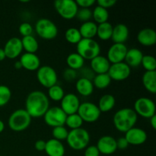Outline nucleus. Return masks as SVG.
Masks as SVG:
<instances>
[{"label":"nucleus","instance_id":"f257e3e1","mask_svg":"<svg viewBox=\"0 0 156 156\" xmlns=\"http://www.w3.org/2000/svg\"><path fill=\"white\" fill-rule=\"evenodd\" d=\"M50 108V101L47 94L41 91H33L28 94L25 100V111L31 118L44 117Z\"/></svg>","mask_w":156,"mask_h":156},{"label":"nucleus","instance_id":"f03ea898","mask_svg":"<svg viewBox=\"0 0 156 156\" xmlns=\"http://www.w3.org/2000/svg\"><path fill=\"white\" fill-rule=\"evenodd\" d=\"M138 120V115L133 109L129 108L119 110L113 117V123L116 129L121 133L127 132L134 127Z\"/></svg>","mask_w":156,"mask_h":156},{"label":"nucleus","instance_id":"7ed1b4c3","mask_svg":"<svg viewBox=\"0 0 156 156\" xmlns=\"http://www.w3.org/2000/svg\"><path fill=\"white\" fill-rule=\"evenodd\" d=\"M68 146L74 150L80 151L88 146L90 142V134L83 128L71 129L66 138Z\"/></svg>","mask_w":156,"mask_h":156},{"label":"nucleus","instance_id":"20e7f679","mask_svg":"<svg viewBox=\"0 0 156 156\" xmlns=\"http://www.w3.org/2000/svg\"><path fill=\"white\" fill-rule=\"evenodd\" d=\"M31 117L25 109H18L9 116L8 124L12 130L21 132L29 127L31 123Z\"/></svg>","mask_w":156,"mask_h":156},{"label":"nucleus","instance_id":"39448f33","mask_svg":"<svg viewBox=\"0 0 156 156\" xmlns=\"http://www.w3.org/2000/svg\"><path fill=\"white\" fill-rule=\"evenodd\" d=\"M76 53H79L84 59L91 61L94 57L100 55L101 47L98 43L94 39L82 38L76 44Z\"/></svg>","mask_w":156,"mask_h":156},{"label":"nucleus","instance_id":"423d86ee","mask_svg":"<svg viewBox=\"0 0 156 156\" xmlns=\"http://www.w3.org/2000/svg\"><path fill=\"white\" fill-rule=\"evenodd\" d=\"M35 30L38 36L44 40H53L58 35V27L48 18H40L35 24Z\"/></svg>","mask_w":156,"mask_h":156},{"label":"nucleus","instance_id":"0eeeda50","mask_svg":"<svg viewBox=\"0 0 156 156\" xmlns=\"http://www.w3.org/2000/svg\"><path fill=\"white\" fill-rule=\"evenodd\" d=\"M54 7L57 13L66 20H71L76 17L79 11V6L74 0H56Z\"/></svg>","mask_w":156,"mask_h":156},{"label":"nucleus","instance_id":"6e6552de","mask_svg":"<svg viewBox=\"0 0 156 156\" xmlns=\"http://www.w3.org/2000/svg\"><path fill=\"white\" fill-rule=\"evenodd\" d=\"M134 111L137 115L146 119H150L155 115V104L152 99L146 97H141L134 103Z\"/></svg>","mask_w":156,"mask_h":156},{"label":"nucleus","instance_id":"1a4fd4ad","mask_svg":"<svg viewBox=\"0 0 156 156\" xmlns=\"http://www.w3.org/2000/svg\"><path fill=\"white\" fill-rule=\"evenodd\" d=\"M37 79L42 86L49 88L57 84V73L53 67L42 66L37 70Z\"/></svg>","mask_w":156,"mask_h":156},{"label":"nucleus","instance_id":"9d476101","mask_svg":"<svg viewBox=\"0 0 156 156\" xmlns=\"http://www.w3.org/2000/svg\"><path fill=\"white\" fill-rule=\"evenodd\" d=\"M77 114L80 116L83 122L94 123L100 118L101 112L95 104L92 102H83L80 104Z\"/></svg>","mask_w":156,"mask_h":156},{"label":"nucleus","instance_id":"9b49d317","mask_svg":"<svg viewBox=\"0 0 156 156\" xmlns=\"http://www.w3.org/2000/svg\"><path fill=\"white\" fill-rule=\"evenodd\" d=\"M67 115L63 112L60 107H53L47 110L44 115V122L49 126L54 128L64 126Z\"/></svg>","mask_w":156,"mask_h":156},{"label":"nucleus","instance_id":"f8f14e48","mask_svg":"<svg viewBox=\"0 0 156 156\" xmlns=\"http://www.w3.org/2000/svg\"><path fill=\"white\" fill-rule=\"evenodd\" d=\"M131 73V68L124 62L111 64L108 74L111 80L121 82L129 78Z\"/></svg>","mask_w":156,"mask_h":156},{"label":"nucleus","instance_id":"ddd939ff","mask_svg":"<svg viewBox=\"0 0 156 156\" xmlns=\"http://www.w3.org/2000/svg\"><path fill=\"white\" fill-rule=\"evenodd\" d=\"M80 104L79 98L76 94L69 93L65 94L61 100L60 108L66 115H71L78 112Z\"/></svg>","mask_w":156,"mask_h":156},{"label":"nucleus","instance_id":"4468645a","mask_svg":"<svg viewBox=\"0 0 156 156\" xmlns=\"http://www.w3.org/2000/svg\"><path fill=\"white\" fill-rule=\"evenodd\" d=\"M127 50L128 48L125 44H112L108 51L107 59L111 64L124 62Z\"/></svg>","mask_w":156,"mask_h":156},{"label":"nucleus","instance_id":"2eb2a0df","mask_svg":"<svg viewBox=\"0 0 156 156\" xmlns=\"http://www.w3.org/2000/svg\"><path fill=\"white\" fill-rule=\"evenodd\" d=\"M5 53L6 58L13 59L19 56L21 54L23 50L21 40L18 37H12L8 40L4 46Z\"/></svg>","mask_w":156,"mask_h":156},{"label":"nucleus","instance_id":"dca6fc26","mask_svg":"<svg viewBox=\"0 0 156 156\" xmlns=\"http://www.w3.org/2000/svg\"><path fill=\"white\" fill-rule=\"evenodd\" d=\"M124 138L128 142L129 145L140 146L146 142L147 133L144 129L134 126L125 133Z\"/></svg>","mask_w":156,"mask_h":156},{"label":"nucleus","instance_id":"f3484780","mask_svg":"<svg viewBox=\"0 0 156 156\" xmlns=\"http://www.w3.org/2000/svg\"><path fill=\"white\" fill-rule=\"evenodd\" d=\"M96 147L98 149L100 154L109 155H112L117 151V142L111 136H104L98 140Z\"/></svg>","mask_w":156,"mask_h":156},{"label":"nucleus","instance_id":"a211bd4d","mask_svg":"<svg viewBox=\"0 0 156 156\" xmlns=\"http://www.w3.org/2000/svg\"><path fill=\"white\" fill-rule=\"evenodd\" d=\"M22 68L28 71H36L41 67V59L35 53H25L20 58Z\"/></svg>","mask_w":156,"mask_h":156},{"label":"nucleus","instance_id":"6ab92c4d","mask_svg":"<svg viewBox=\"0 0 156 156\" xmlns=\"http://www.w3.org/2000/svg\"><path fill=\"white\" fill-rule=\"evenodd\" d=\"M91 69L94 72V73L97 74H105L108 73L109 70L111 63L105 56L98 55V56L92 59L90 62Z\"/></svg>","mask_w":156,"mask_h":156},{"label":"nucleus","instance_id":"aec40b11","mask_svg":"<svg viewBox=\"0 0 156 156\" xmlns=\"http://www.w3.org/2000/svg\"><path fill=\"white\" fill-rule=\"evenodd\" d=\"M137 41L141 45L145 47H151L156 43V32L154 29L146 27L139 31L137 34Z\"/></svg>","mask_w":156,"mask_h":156},{"label":"nucleus","instance_id":"412c9836","mask_svg":"<svg viewBox=\"0 0 156 156\" xmlns=\"http://www.w3.org/2000/svg\"><path fill=\"white\" fill-rule=\"evenodd\" d=\"M44 152L48 156H64L66 149L62 142L55 139H50L46 142Z\"/></svg>","mask_w":156,"mask_h":156},{"label":"nucleus","instance_id":"4be33fe9","mask_svg":"<svg viewBox=\"0 0 156 156\" xmlns=\"http://www.w3.org/2000/svg\"><path fill=\"white\" fill-rule=\"evenodd\" d=\"M129 28L124 24H117L113 28L111 40L114 44H124L129 37Z\"/></svg>","mask_w":156,"mask_h":156},{"label":"nucleus","instance_id":"5701e85b","mask_svg":"<svg viewBox=\"0 0 156 156\" xmlns=\"http://www.w3.org/2000/svg\"><path fill=\"white\" fill-rule=\"evenodd\" d=\"M143 52L137 48H131L127 50L125 56L124 62H126L130 68H136L141 65L143 57Z\"/></svg>","mask_w":156,"mask_h":156},{"label":"nucleus","instance_id":"b1692460","mask_svg":"<svg viewBox=\"0 0 156 156\" xmlns=\"http://www.w3.org/2000/svg\"><path fill=\"white\" fill-rule=\"evenodd\" d=\"M94 88L92 81L85 78H80L78 79L76 84V91L79 94L84 97L91 95L94 91Z\"/></svg>","mask_w":156,"mask_h":156},{"label":"nucleus","instance_id":"393cba45","mask_svg":"<svg viewBox=\"0 0 156 156\" xmlns=\"http://www.w3.org/2000/svg\"><path fill=\"white\" fill-rule=\"evenodd\" d=\"M144 88L152 94L156 93V71H146L142 77Z\"/></svg>","mask_w":156,"mask_h":156},{"label":"nucleus","instance_id":"a878e982","mask_svg":"<svg viewBox=\"0 0 156 156\" xmlns=\"http://www.w3.org/2000/svg\"><path fill=\"white\" fill-rule=\"evenodd\" d=\"M98 24L94 21H86L84 22L79 27L81 36L82 38L85 39H94V37L97 35Z\"/></svg>","mask_w":156,"mask_h":156},{"label":"nucleus","instance_id":"bb28decb","mask_svg":"<svg viewBox=\"0 0 156 156\" xmlns=\"http://www.w3.org/2000/svg\"><path fill=\"white\" fill-rule=\"evenodd\" d=\"M116 100L114 96L111 94H106L100 98L98 107L101 112L106 113L111 111L114 108Z\"/></svg>","mask_w":156,"mask_h":156},{"label":"nucleus","instance_id":"cd10ccee","mask_svg":"<svg viewBox=\"0 0 156 156\" xmlns=\"http://www.w3.org/2000/svg\"><path fill=\"white\" fill-rule=\"evenodd\" d=\"M66 64L69 68L73 70H80L83 68L85 59L77 53H72L66 58Z\"/></svg>","mask_w":156,"mask_h":156},{"label":"nucleus","instance_id":"c85d7f7f","mask_svg":"<svg viewBox=\"0 0 156 156\" xmlns=\"http://www.w3.org/2000/svg\"><path fill=\"white\" fill-rule=\"evenodd\" d=\"M113 28H114V26L108 21L98 24L96 36L98 37L99 39H101V41H108V40L111 39Z\"/></svg>","mask_w":156,"mask_h":156},{"label":"nucleus","instance_id":"c756f323","mask_svg":"<svg viewBox=\"0 0 156 156\" xmlns=\"http://www.w3.org/2000/svg\"><path fill=\"white\" fill-rule=\"evenodd\" d=\"M21 40L23 50H25L26 53H35L38 50L39 44H38V41H37V39L33 35L23 37L22 39Z\"/></svg>","mask_w":156,"mask_h":156},{"label":"nucleus","instance_id":"7c9ffc66","mask_svg":"<svg viewBox=\"0 0 156 156\" xmlns=\"http://www.w3.org/2000/svg\"><path fill=\"white\" fill-rule=\"evenodd\" d=\"M111 79L108 73L105 74H97L92 79V83L94 87L98 89H105L108 88L111 82Z\"/></svg>","mask_w":156,"mask_h":156},{"label":"nucleus","instance_id":"2f4dec72","mask_svg":"<svg viewBox=\"0 0 156 156\" xmlns=\"http://www.w3.org/2000/svg\"><path fill=\"white\" fill-rule=\"evenodd\" d=\"M92 18L95 23H98V24H102L108 21L109 18V12L108 9L98 5L92 11Z\"/></svg>","mask_w":156,"mask_h":156},{"label":"nucleus","instance_id":"473e14b6","mask_svg":"<svg viewBox=\"0 0 156 156\" xmlns=\"http://www.w3.org/2000/svg\"><path fill=\"white\" fill-rule=\"evenodd\" d=\"M47 94H48V96H47L48 98H50L54 101H61L62 98L65 95V91L60 85L56 84L48 88Z\"/></svg>","mask_w":156,"mask_h":156},{"label":"nucleus","instance_id":"72a5a7b5","mask_svg":"<svg viewBox=\"0 0 156 156\" xmlns=\"http://www.w3.org/2000/svg\"><path fill=\"white\" fill-rule=\"evenodd\" d=\"M65 38L67 42L72 44H77L82 39L80 31L76 27H69L66 30Z\"/></svg>","mask_w":156,"mask_h":156},{"label":"nucleus","instance_id":"f704fd0d","mask_svg":"<svg viewBox=\"0 0 156 156\" xmlns=\"http://www.w3.org/2000/svg\"><path fill=\"white\" fill-rule=\"evenodd\" d=\"M83 123L82 119L76 113V114H71V115H67L65 125H66V126H68L71 129H76L82 127Z\"/></svg>","mask_w":156,"mask_h":156},{"label":"nucleus","instance_id":"c9c22d12","mask_svg":"<svg viewBox=\"0 0 156 156\" xmlns=\"http://www.w3.org/2000/svg\"><path fill=\"white\" fill-rule=\"evenodd\" d=\"M12 98V91L8 86L0 85V108L5 106Z\"/></svg>","mask_w":156,"mask_h":156},{"label":"nucleus","instance_id":"e433bc0d","mask_svg":"<svg viewBox=\"0 0 156 156\" xmlns=\"http://www.w3.org/2000/svg\"><path fill=\"white\" fill-rule=\"evenodd\" d=\"M141 65L146 71H155L156 69V59L153 56L151 55H144L142 59Z\"/></svg>","mask_w":156,"mask_h":156},{"label":"nucleus","instance_id":"4c0bfd02","mask_svg":"<svg viewBox=\"0 0 156 156\" xmlns=\"http://www.w3.org/2000/svg\"><path fill=\"white\" fill-rule=\"evenodd\" d=\"M68 133L69 131L64 126H56V127L53 128V130H52V136L53 137V139L59 140L60 142L66 140Z\"/></svg>","mask_w":156,"mask_h":156},{"label":"nucleus","instance_id":"58836bf2","mask_svg":"<svg viewBox=\"0 0 156 156\" xmlns=\"http://www.w3.org/2000/svg\"><path fill=\"white\" fill-rule=\"evenodd\" d=\"M76 17H77L79 21H83V23L86 22V21H89L90 19L92 18V11L90 9H79Z\"/></svg>","mask_w":156,"mask_h":156},{"label":"nucleus","instance_id":"ea45409f","mask_svg":"<svg viewBox=\"0 0 156 156\" xmlns=\"http://www.w3.org/2000/svg\"><path fill=\"white\" fill-rule=\"evenodd\" d=\"M33 27L31 24L28 22H23L20 24L19 27H18V31H19L20 34L23 37H27L32 35L33 33Z\"/></svg>","mask_w":156,"mask_h":156},{"label":"nucleus","instance_id":"a19ab883","mask_svg":"<svg viewBox=\"0 0 156 156\" xmlns=\"http://www.w3.org/2000/svg\"><path fill=\"white\" fill-rule=\"evenodd\" d=\"M85 149V156H100V152L96 146H88Z\"/></svg>","mask_w":156,"mask_h":156},{"label":"nucleus","instance_id":"79ce46f5","mask_svg":"<svg viewBox=\"0 0 156 156\" xmlns=\"http://www.w3.org/2000/svg\"><path fill=\"white\" fill-rule=\"evenodd\" d=\"M97 3L98 6L108 9L115 5L117 3V0H98Z\"/></svg>","mask_w":156,"mask_h":156},{"label":"nucleus","instance_id":"37998d69","mask_svg":"<svg viewBox=\"0 0 156 156\" xmlns=\"http://www.w3.org/2000/svg\"><path fill=\"white\" fill-rule=\"evenodd\" d=\"M63 77L66 81H73L77 77V73L76 70L71 69H67L63 73Z\"/></svg>","mask_w":156,"mask_h":156},{"label":"nucleus","instance_id":"c03bdc74","mask_svg":"<svg viewBox=\"0 0 156 156\" xmlns=\"http://www.w3.org/2000/svg\"><path fill=\"white\" fill-rule=\"evenodd\" d=\"M76 4L81 9H89L95 3L94 0H77Z\"/></svg>","mask_w":156,"mask_h":156},{"label":"nucleus","instance_id":"a18cd8bd","mask_svg":"<svg viewBox=\"0 0 156 156\" xmlns=\"http://www.w3.org/2000/svg\"><path fill=\"white\" fill-rule=\"evenodd\" d=\"M116 142H117V149L123 150V149H126L129 146V143H128V142L126 141L124 137H120V138L117 139V140H116Z\"/></svg>","mask_w":156,"mask_h":156},{"label":"nucleus","instance_id":"49530a36","mask_svg":"<svg viewBox=\"0 0 156 156\" xmlns=\"http://www.w3.org/2000/svg\"><path fill=\"white\" fill-rule=\"evenodd\" d=\"M45 146H46V141L43 140H39L36 141L34 143V147L39 152H43L45 150Z\"/></svg>","mask_w":156,"mask_h":156},{"label":"nucleus","instance_id":"de8ad7c7","mask_svg":"<svg viewBox=\"0 0 156 156\" xmlns=\"http://www.w3.org/2000/svg\"><path fill=\"white\" fill-rule=\"evenodd\" d=\"M149 120H150L151 126L152 127V129H156V114L155 115H154L153 117H151Z\"/></svg>","mask_w":156,"mask_h":156},{"label":"nucleus","instance_id":"09e8293b","mask_svg":"<svg viewBox=\"0 0 156 156\" xmlns=\"http://www.w3.org/2000/svg\"><path fill=\"white\" fill-rule=\"evenodd\" d=\"M5 58H6V56H5V53L4 52V50H3V48H0V62L4 60Z\"/></svg>","mask_w":156,"mask_h":156},{"label":"nucleus","instance_id":"8fccbe9b","mask_svg":"<svg viewBox=\"0 0 156 156\" xmlns=\"http://www.w3.org/2000/svg\"><path fill=\"white\" fill-rule=\"evenodd\" d=\"M14 66H15V68L17 69H20L22 68V66H21V63L20 62V61L15 62V64H14Z\"/></svg>","mask_w":156,"mask_h":156},{"label":"nucleus","instance_id":"3c124183","mask_svg":"<svg viewBox=\"0 0 156 156\" xmlns=\"http://www.w3.org/2000/svg\"><path fill=\"white\" fill-rule=\"evenodd\" d=\"M5 129V123L2 120H0V133H2Z\"/></svg>","mask_w":156,"mask_h":156},{"label":"nucleus","instance_id":"603ef678","mask_svg":"<svg viewBox=\"0 0 156 156\" xmlns=\"http://www.w3.org/2000/svg\"><path fill=\"white\" fill-rule=\"evenodd\" d=\"M29 1H21V2H28Z\"/></svg>","mask_w":156,"mask_h":156},{"label":"nucleus","instance_id":"864d4df0","mask_svg":"<svg viewBox=\"0 0 156 156\" xmlns=\"http://www.w3.org/2000/svg\"><path fill=\"white\" fill-rule=\"evenodd\" d=\"M0 156H2V155H0Z\"/></svg>","mask_w":156,"mask_h":156}]
</instances>
